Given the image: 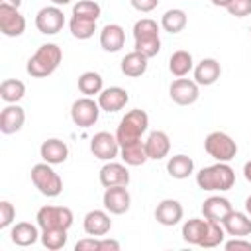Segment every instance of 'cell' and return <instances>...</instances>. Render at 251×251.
<instances>
[{
    "mask_svg": "<svg viewBox=\"0 0 251 251\" xmlns=\"http://www.w3.org/2000/svg\"><path fill=\"white\" fill-rule=\"evenodd\" d=\"M63 61V51L57 43H43L37 47V51L27 61V73L35 78L49 76L57 71V67Z\"/></svg>",
    "mask_w": 251,
    "mask_h": 251,
    "instance_id": "obj_1",
    "label": "cell"
},
{
    "mask_svg": "<svg viewBox=\"0 0 251 251\" xmlns=\"http://www.w3.org/2000/svg\"><path fill=\"white\" fill-rule=\"evenodd\" d=\"M196 184L202 190H220L226 192L235 184V173L227 163L218 161L216 165L204 167L200 169V173L196 175Z\"/></svg>",
    "mask_w": 251,
    "mask_h": 251,
    "instance_id": "obj_2",
    "label": "cell"
},
{
    "mask_svg": "<svg viewBox=\"0 0 251 251\" xmlns=\"http://www.w3.org/2000/svg\"><path fill=\"white\" fill-rule=\"evenodd\" d=\"M147 126H149V116L143 110H131V112H127L120 120V126L116 129V139H118L120 147L126 145V143L139 141L141 135L147 131Z\"/></svg>",
    "mask_w": 251,
    "mask_h": 251,
    "instance_id": "obj_3",
    "label": "cell"
},
{
    "mask_svg": "<svg viewBox=\"0 0 251 251\" xmlns=\"http://www.w3.org/2000/svg\"><path fill=\"white\" fill-rule=\"evenodd\" d=\"M31 182L47 198H55V196H59L63 192V180H61V176L45 161L31 167Z\"/></svg>",
    "mask_w": 251,
    "mask_h": 251,
    "instance_id": "obj_4",
    "label": "cell"
},
{
    "mask_svg": "<svg viewBox=\"0 0 251 251\" xmlns=\"http://www.w3.org/2000/svg\"><path fill=\"white\" fill-rule=\"evenodd\" d=\"M204 149L212 159L222 161V163H229L237 155V143L233 141V137H229L224 131L208 133L204 139Z\"/></svg>",
    "mask_w": 251,
    "mask_h": 251,
    "instance_id": "obj_5",
    "label": "cell"
},
{
    "mask_svg": "<svg viewBox=\"0 0 251 251\" xmlns=\"http://www.w3.org/2000/svg\"><path fill=\"white\" fill-rule=\"evenodd\" d=\"M35 220L41 229H51V227L69 229L73 226V212L67 206H43L37 210Z\"/></svg>",
    "mask_w": 251,
    "mask_h": 251,
    "instance_id": "obj_6",
    "label": "cell"
},
{
    "mask_svg": "<svg viewBox=\"0 0 251 251\" xmlns=\"http://www.w3.org/2000/svg\"><path fill=\"white\" fill-rule=\"evenodd\" d=\"M98 114H100V106L90 96L78 98L71 106V118H73L75 126H78V127H90V126H94L98 122Z\"/></svg>",
    "mask_w": 251,
    "mask_h": 251,
    "instance_id": "obj_7",
    "label": "cell"
},
{
    "mask_svg": "<svg viewBox=\"0 0 251 251\" xmlns=\"http://www.w3.org/2000/svg\"><path fill=\"white\" fill-rule=\"evenodd\" d=\"M65 25V14L59 6H45L35 16V27L43 35H55Z\"/></svg>",
    "mask_w": 251,
    "mask_h": 251,
    "instance_id": "obj_8",
    "label": "cell"
},
{
    "mask_svg": "<svg viewBox=\"0 0 251 251\" xmlns=\"http://www.w3.org/2000/svg\"><path fill=\"white\" fill-rule=\"evenodd\" d=\"M90 151L96 159L114 161L120 155V143H118L116 135H112L108 131H98L90 139Z\"/></svg>",
    "mask_w": 251,
    "mask_h": 251,
    "instance_id": "obj_9",
    "label": "cell"
},
{
    "mask_svg": "<svg viewBox=\"0 0 251 251\" xmlns=\"http://www.w3.org/2000/svg\"><path fill=\"white\" fill-rule=\"evenodd\" d=\"M169 96L175 104L178 106H190L198 100L200 92H198V84L196 80H188V78H176L171 82L169 86Z\"/></svg>",
    "mask_w": 251,
    "mask_h": 251,
    "instance_id": "obj_10",
    "label": "cell"
},
{
    "mask_svg": "<svg viewBox=\"0 0 251 251\" xmlns=\"http://www.w3.org/2000/svg\"><path fill=\"white\" fill-rule=\"evenodd\" d=\"M0 31L6 37H18L25 31V18L18 12V8L0 4Z\"/></svg>",
    "mask_w": 251,
    "mask_h": 251,
    "instance_id": "obj_11",
    "label": "cell"
},
{
    "mask_svg": "<svg viewBox=\"0 0 251 251\" xmlns=\"http://www.w3.org/2000/svg\"><path fill=\"white\" fill-rule=\"evenodd\" d=\"M102 202H104V208L110 214L120 216V214H126L129 210L131 196H129V192H127L126 186H110V188H106Z\"/></svg>",
    "mask_w": 251,
    "mask_h": 251,
    "instance_id": "obj_12",
    "label": "cell"
},
{
    "mask_svg": "<svg viewBox=\"0 0 251 251\" xmlns=\"http://www.w3.org/2000/svg\"><path fill=\"white\" fill-rule=\"evenodd\" d=\"M98 176H100V184L104 188H110V186H127L129 184V171L122 163L108 161L100 169V175Z\"/></svg>",
    "mask_w": 251,
    "mask_h": 251,
    "instance_id": "obj_13",
    "label": "cell"
},
{
    "mask_svg": "<svg viewBox=\"0 0 251 251\" xmlns=\"http://www.w3.org/2000/svg\"><path fill=\"white\" fill-rule=\"evenodd\" d=\"M184 216V210H182V204L178 200H173V198H165L157 204L155 208V220L161 224V226H176Z\"/></svg>",
    "mask_w": 251,
    "mask_h": 251,
    "instance_id": "obj_14",
    "label": "cell"
},
{
    "mask_svg": "<svg viewBox=\"0 0 251 251\" xmlns=\"http://www.w3.org/2000/svg\"><path fill=\"white\" fill-rule=\"evenodd\" d=\"M127 102H129V94L122 86H110V88H104L98 94V106L104 112H118Z\"/></svg>",
    "mask_w": 251,
    "mask_h": 251,
    "instance_id": "obj_15",
    "label": "cell"
},
{
    "mask_svg": "<svg viewBox=\"0 0 251 251\" xmlns=\"http://www.w3.org/2000/svg\"><path fill=\"white\" fill-rule=\"evenodd\" d=\"M24 122H25V112L18 104H8L0 112V131L4 135H10V133L20 131L24 127Z\"/></svg>",
    "mask_w": 251,
    "mask_h": 251,
    "instance_id": "obj_16",
    "label": "cell"
},
{
    "mask_svg": "<svg viewBox=\"0 0 251 251\" xmlns=\"http://www.w3.org/2000/svg\"><path fill=\"white\" fill-rule=\"evenodd\" d=\"M39 155H41V159H43L45 163H49V165H61V163H65L67 157H69V147H67L65 141H61V139H57V137H51V139H47V141L41 143Z\"/></svg>",
    "mask_w": 251,
    "mask_h": 251,
    "instance_id": "obj_17",
    "label": "cell"
},
{
    "mask_svg": "<svg viewBox=\"0 0 251 251\" xmlns=\"http://www.w3.org/2000/svg\"><path fill=\"white\" fill-rule=\"evenodd\" d=\"M231 210H233L231 202L227 198H224V196H210L202 204V214L210 222H220L222 224Z\"/></svg>",
    "mask_w": 251,
    "mask_h": 251,
    "instance_id": "obj_18",
    "label": "cell"
},
{
    "mask_svg": "<svg viewBox=\"0 0 251 251\" xmlns=\"http://www.w3.org/2000/svg\"><path fill=\"white\" fill-rule=\"evenodd\" d=\"M84 231L92 237H104L110 227H112V220L104 210H90L84 216Z\"/></svg>",
    "mask_w": 251,
    "mask_h": 251,
    "instance_id": "obj_19",
    "label": "cell"
},
{
    "mask_svg": "<svg viewBox=\"0 0 251 251\" xmlns=\"http://www.w3.org/2000/svg\"><path fill=\"white\" fill-rule=\"evenodd\" d=\"M224 229L227 235H233V237H245L251 233V216L249 214H243V212H237V210H231L226 220L222 222Z\"/></svg>",
    "mask_w": 251,
    "mask_h": 251,
    "instance_id": "obj_20",
    "label": "cell"
},
{
    "mask_svg": "<svg viewBox=\"0 0 251 251\" xmlns=\"http://www.w3.org/2000/svg\"><path fill=\"white\" fill-rule=\"evenodd\" d=\"M124 43H126V31H124L122 25L108 24V25L102 27V31H100V45H102L104 51L116 53V51H120L124 47Z\"/></svg>",
    "mask_w": 251,
    "mask_h": 251,
    "instance_id": "obj_21",
    "label": "cell"
},
{
    "mask_svg": "<svg viewBox=\"0 0 251 251\" xmlns=\"http://www.w3.org/2000/svg\"><path fill=\"white\" fill-rule=\"evenodd\" d=\"M145 151H147V157L153 159V161H159L163 157L169 155L171 151V139L165 131H151L145 139Z\"/></svg>",
    "mask_w": 251,
    "mask_h": 251,
    "instance_id": "obj_22",
    "label": "cell"
},
{
    "mask_svg": "<svg viewBox=\"0 0 251 251\" xmlns=\"http://www.w3.org/2000/svg\"><path fill=\"white\" fill-rule=\"evenodd\" d=\"M222 75V67L216 59H202L194 67V80L198 86H210L214 84Z\"/></svg>",
    "mask_w": 251,
    "mask_h": 251,
    "instance_id": "obj_23",
    "label": "cell"
},
{
    "mask_svg": "<svg viewBox=\"0 0 251 251\" xmlns=\"http://www.w3.org/2000/svg\"><path fill=\"white\" fill-rule=\"evenodd\" d=\"M39 231H37V226L29 224V222H18L12 231H10V239L12 243L20 245V247H27V245H33L37 239H39Z\"/></svg>",
    "mask_w": 251,
    "mask_h": 251,
    "instance_id": "obj_24",
    "label": "cell"
},
{
    "mask_svg": "<svg viewBox=\"0 0 251 251\" xmlns=\"http://www.w3.org/2000/svg\"><path fill=\"white\" fill-rule=\"evenodd\" d=\"M120 157L126 165L129 167H139L143 165L149 157H147V151H145V141H133V143H126L120 147Z\"/></svg>",
    "mask_w": 251,
    "mask_h": 251,
    "instance_id": "obj_25",
    "label": "cell"
},
{
    "mask_svg": "<svg viewBox=\"0 0 251 251\" xmlns=\"http://www.w3.org/2000/svg\"><path fill=\"white\" fill-rule=\"evenodd\" d=\"M120 69H122V73H124L126 76L137 78V76H141V75L147 71V57L133 49L131 53H127V55L122 59Z\"/></svg>",
    "mask_w": 251,
    "mask_h": 251,
    "instance_id": "obj_26",
    "label": "cell"
},
{
    "mask_svg": "<svg viewBox=\"0 0 251 251\" xmlns=\"http://www.w3.org/2000/svg\"><path fill=\"white\" fill-rule=\"evenodd\" d=\"M206 229H208V220H200V218H190L184 222L182 226V239L186 243H192V245H200L204 235H206Z\"/></svg>",
    "mask_w": 251,
    "mask_h": 251,
    "instance_id": "obj_27",
    "label": "cell"
},
{
    "mask_svg": "<svg viewBox=\"0 0 251 251\" xmlns=\"http://www.w3.org/2000/svg\"><path fill=\"white\" fill-rule=\"evenodd\" d=\"M192 67H194L192 55H190L188 51H184V49L175 51V53L171 55V59H169V71H171V75H175V76H178V78L186 76V75L192 71Z\"/></svg>",
    "mask_w": 251,
    "mask_h": 251,
    "instance_id": "obj_28",
    "label": "cell"
},
{
    "mask_svg": "<svg viewBox=\"0 0 251 251\" xmlns=\"http://www.w3.org/2000/svg\"><path fill=\"white\" fill-rule=\"evenodd\" d=\"M194 171V161L188 155H175L167 161V173L173 178H188Z\"/></svg>",
    "mask_w": 251,
    "mask_h": 251,
    "instance_id": "obj_29",
    "label": "cell"
},
{
    "mask_svg": "<svg viewBox=\"0 0 251 251\" xmlns=\"http://www.w3.org/2000/svg\"><path fill=\"white\" fill-rule=\"evenodd\" d=\"M186 22H188V18H186L184 10L173 8V10H167V12L163 14V18H161V27H163L165 31H169V33H178V31H182V29L186 27Z\"/></svg>",
    "mask_w": 251,
    "mask_h": 251,
    "instance_id": "obj_30",
    "label": "cell"
},
{
    "mask_svg": "<svg viewBox=\"0 0 251 251\" xmlns=\"http://www.w3.org/2000/svg\"><path fill=\"white\" fill-rule=\"evenodd\" d=\"M78 90L86 96L100 94L104 90V78L94 71H86L78 76Z\"/></svg>",
    "mask_w": 251,
    "mask_h": 251,
    "instance_id": "obj_31",
    "label": "cell"
},
{
    "mask_svg": "<svg viewBox=\"0 0 251 251\" xmlns=\"http://www.w3.org/2000/svg\"><path fill=\"white\" fill-rule=\"evenodd\" d=\"M25 94V84L18 78H6L0 84V98L8 104H16L18 100H22Z\"/></svg>",
    "mask_w": 251,
    "mask_h": 251,
    "instance_id": "obj_32",
    "label": "cell"
},
{
    "mask_svg": "<svg viewBox=\"0 0 251 251\" xmlns=\"http://www.w3.org/2000/svg\"><path fill=\"white\" fill-rule=\"evenodd\" d=\"M71 33L76 39H90L96 31V20H88V18H80V16H71L69 22Z\"/></svg>",
    "mask_w": 251,
    "mask_h": 251,
    "instance_id": "obj_33",
    "label": "cell"
},
{
    "mask_svg": "<svg viewBox=\"0 0 251 251\" xmlns=\"http://www.w3.org/2000/svg\"><path fill=\"white\" fill-rule=\"evenodd\" d=\"M41 243H43V247H47L51 251L63 249L67 243V229H63V227L41 229Z\"/></svg>",
    "mask_w": 251,
    "mask_h": 251,
    "instance_id": "obj_34",
    "label": "cell"
},
{
    "mask_svg": "<svg viewBox=\"0 0 251 251\" xmlns=\"http://www.w3.org/2000/svg\"><path fill=\"white\" fill-rule=\"evenodd\" d=\"M224 237H226L224 226H222L220 222H210V220H208V229H206V235H204L200 247H206V249L218 247V245L224 241Z\"/></svg>",
    "mask_w": 251,
    "mask_h": 251,
    "instance_id": "obj_35",
    "label": "cell"
},
{
    "mask_svg": "<svg viewBox=\"0 0 251 251\" xmlns=\"http://www.w3.org/2000/svg\"><path fill=\"white\" fill-rule=\"evenodd\" d=\"M133 37L135 39H147V37H159V25L151 18L137 20L133 25Z\"/></svg>",
    "mask_w": 251,
    "mask_h": 251,
    "instance_id": "obj_36",
    "label": "cell"
},
{
    "mask_svg": "<svg viewBox=\"0 0 251 251\" xmlns=\"http://www.w3.org/2000/svg\"><path fill=\"white\" fill-rule=\"evenodd\" d=\"M100 12L102 10L94 0H80L73 6V16H80V18H88V20H98Z\"/></svg>",
    "mask_w": 251,
    "mask_h": 251,
    "instance_id": "obj_37",
    "label": "cell"
},
{
    "mask_svg": "<svg viewBox=\"0 0 251 251\" xmlns=\"http://www.w3.org/2000/svg\"><path fill=\"white\" fill-rule=\"evenodd\" d=\"M135 51L145 55L147 59L155 57L161 51V39L159 37H147V39H135Z\"/></svg>",
    "mask_w": 251,
    "mask_h": 251,
    "instance_id": "obj_38",
    "label": "cell"
},
{
    "mask_svg": "<svg viewBox=\"0 0 251 251\" xmlns=\"http://www.w3.org/2000/svg\"><path fill=\"white\" fill-rule=\"evenodd\" d=\"M226 10L235 18H245L251 14V0H229Z\"/></svg>",
    "mask_w": 251,
    "mask_h": 251,
    "instance_id": "obj_39",
    "label": "cell"
},
{
    "mask_svg": "<svg viewBox=\"0 0 251 251\" xmlns=\"http://www.w3.org/2000/svg\"><path fill=\"white\" fill-rule=\"evenodd\" d=\"M16 218V208L14 204H10L8 200L0 202V229H6Z\"/></svg>",
    "mask_w": 251,
    "mask_h": 251,
    "instance_id": "obj_40",
    "label": "cell"
},
{
    "mask_svg": "<svg viewBox=\"0 0 251 251\" xmlns=\"http://www.w3.org/2000/svg\"><path fill=\"white\" fill-rule=\"evenodd\" d=\"M75 251H100V239H96V237H84V239L76 241Z\"/></svg>",
    "mask_w": 251,
    "mask_h": 251,
    "instance_id": "obj_41",
    "label": "cell"
},
{
    "mask_svg": "<svg viewBox=\"0 0 251 251\" xmlns=\"http://www.w3.org/2000/svg\"><path fill=\"white\" fill-rule=\"evenodd\" d=\"M226 249L227 251H251V241H245L241 237H233V239L226 241Z\"/></svg>",
    "mask_w": 251,
    "mask_h": 251,
    "instance_id": "obj_42",
    "label": "cell"
},
{
    "mask_svg": "<svg viewBox=\"0 0 251 251\" xmlns=\"http://www.w3.org/2000/svg\"><path fill=\"white\" fill-rule=\"evenodd\" d=\"M129 2H131V6H133L137 12H143V14L153 12V10L159 6V0H129Z\"/></svg>",
    "mask_w": 251,
    "mask_h": 251,
    "instance_id": "obj_43",
    "label": "cell"
},
{
    "mask_svg": "<svg viewBox=\"0 0 251 251\" xmlns=\"http://www.w3.org/2000/svg\"><path fill=\"white\" fill-rule=\"evenodd\" d=\"M120 243L116 239H108V237H100V251H118Z\"/></svg>",
    "mask_w": 251,
    "mask_h": 251,
    "instance_id": "obj_44",
    "label": "cell"
},
{
    "mask_svg": "<svg viewBox=\"0 0 251 251\" xmlns=\"http://www.w3.org/2000/svg\"><path fill=\"white\" fill-rule=\"evenodd\" d=\"M243 176H245L247 182H251V161H247V163L243 165Z\"/></svg>",
    "mask_w": 251,
    "mask_h": 251,
    "instance_id": "obj_45",
    "label": "cell"
},
{
    "mask_svg": "<svg viewBox=\"0 0 251 251\" xmlns=\"http://www.w3.org/2000/svg\"><path fill=\"white\" fill-rule=\"evenodd\" d=\"M0 4H6V6H12V8H20L22 0H0Z\"/></svg>",
    "mask_w": 251,
    "mask_h": 251,
    "instance_id": "obj_46",
    "label": "cell"
},
{
    "mask_svg": "<svg viewBox=\"0 0 251 251\" xmlns=\"http://www.w3.org/2000/svg\"><path fill=\"white\" fill-rule=\"evenodd\" d=\"M212 4L214 6H220V8H226L229 4V0H212Z\"/></svg>",
    "mask_w": 251,
    "mask_h": 251,
    "instance_id": "obj_47",
    "label": "cell"
},
{
    "mask_svg": "<svg viewBox=\"0 0 251 251\" xmlns=\"http://www.w3.org/2000/svg\"><path fill=\"white\" fill-rule=\"evenodd\" d=\"M245 212L251 216V196H247V198H245Z\"/></svg>",
    "mask_w": 251,
    "mask_h": 251,
    "instance_id": "obj_48",
    "label": "cell"
},
{
    "mask_svg": "<svg viewBox=\"0 0 251 251\" xmlns=\"http://www.w3.org/2000/svg\"><path fill=\"white\" fill-rule=\"evenodd\" d=\"M53 2V6H65V4H69L71 0H51Z\"/></svg>",
    "mask_w": 251,
    "mask_h": 251,
    "instance_id": "obj_49",
    "label": "cell"
},
{
    "mask_svg": "<svg viewBox=\"0 0 251 251\" xmlns=\"http://www.w3.org/2000/svg\"><path fill=\"white\" fill-rule=\"evenodd\" d=\"M249 31H251V27H249Z\"/></svg>",
    "mask_w": 251,
    "mask_h": 251,
    "instance_id": "obj_50",
    "label": "cell"
}]
</instances>
